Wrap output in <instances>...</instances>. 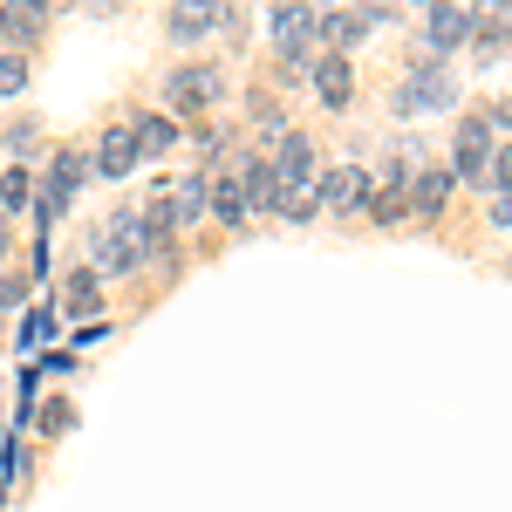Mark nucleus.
<instances>
[{"instance_id":"9b49d317","label":"nucleus","mask_w":512,"mask_h":512,"mask_svg":"<svg viewBox=\"0 0 512 512\" xmlns=\"http://www.w3.org/2000/svg\"><path fill=\"white\" fill-rule=\"evenodd\" d=\"M171 96H178L185 110H205V103L219 96V76H212V69H178V76H171Z\"/></svg>"},{"instance_id":"423d86ee","label":"nucleus","mask_w":512,"mask_h":512,"mask_svg":"<svg viewBox=\"0 0 512 512\" xmlns=\"http://www.w3.org/2000/svg\"><path fill=\"white\" fill-rule=\"evenodd\" d=\"M274 178L287 185V192H308V185H315V144H308V137H280Z\"/></svg>"},{"instance_id":"0eeeda50","label":"nucleus","mask_w":512,"mask_h":512,"mask_svg":"<svg viewBox=\"0 0 512 512\" xmlns=\"http://www.w3.org/2000/svg\"><path fill=\"white\" fill-rule=\"evenodd\" d=\"M321 198H328L335 212H362V205H369V171H355V164L328 171V178H321Z\"/></svg>"},{"instance_id":"6e6552de","label":"nucleus","mask_w":512,"mask_h":512,"mask_svg":"<svg viewBox=\"0 0 512 512\" xmlns=\"http://www.w3.org/2000/svg\"><path fill=\"white\" fill-rule=\"evenodd\" d=\"M308 35H315V14H308V7H274V41H280L287 62L308 55Z\"/></svg>"},{"instance_id":"2eb2a0df","label":"nucleus","mask_w":512,"mask_h":512,"mask_svg":"<svg viewBox=\"0 0 512 512\" xmlns=\"http://www.w3.org/2000/svg\"><path fill=\"white\" fill-rule=\"evenodd\" d=\"M315 28H321V41H328V48H335V55H342V48H355V41H362V21H355V14H315Z\"/></svg>"},{"instance_id":"aec40b11","label":"nucleus","mask_w":512,"mask_h":512,"mask_svg":"<svg viewBox=\"0 0 512 512\" xmlns=\"http://www.w3.org/2000/svg\"><path fill=\"white\" fill-rule=\"evenodd\" d=\"M21 82H28V62L21 55H0V96H14Z\"/></svg>"},{"instance_id":"4be33fe9","label":"nucleus","mask_w":512,"mask_h":512,"mask_svg":"<svg viewBox=\"0 0 512 512\" xmlns=\"http://www.w3.org/2000/svg\"><path fill=\"white\" fill-rule=\"evenodd\" d=\"M492 178H499V185L512 192V151H492Z\"/></svg>"},{"instance_id":"f8f14e48","label":"nucleus","mask_w":512,"mask_h":512,"mask_svg":"<svg viewBox=\"0 0 512 512\" xmlns=\"http://www.w3.org/2000/svg\"><path fill=\"white\" fill-rule=\"evenodd\" d=\"M178 226H192L198 212H205V205H212V185H205V171H185V185H178Z\"/></svg>"},{"instance_id":"7ed1b4c3","label":"nucleus","mask_w":512,"mask_h":512,"mask_svg":"<svg viewBox=\"0 0 512 512\" xmlns=\"http://www.w3.org/2000/svg\"><path fill=\"white\" fill-rule=\"evenodd\" d=\"M458 178L492 185V137H485V117H465V123H458Z\"/></svg>"},{"instance_id":"6ab92c4d","label":"nucleus","mask_w":512,"mask_h":512,"mask_svg":"<svg viewBox=\"0 0 512 512\" xmlns=\"http://www.w3.org/2000/svg\"><path fill=\"white\" fill-rule=\"evenodd\" d=\"M28 198H35V178L28 171H7L0 178V205H28Z\"/></svg>"},{"instance_id":"1a4fd4ad","label":"nucleus","mask_w":512,"mask_h":512,"mask_svg":"<svg viewBox=\"0 0 512 512\" xmlns=\"http://www.w3.org/2000/svg\"><path fill=\"white\" fill-rule=\"evenodd\" d=\"M315 89H321V103H328V110H349V96H355L349 55H321V62H315Z\"/></svg>"},{"instance_id":"412c9836","label":"nucleus","mask_w":512,"mask_h":512,"mask_svg":"<svg viewBox=\"0 0 512 512\" xmlns=\"http://www.w3.org/2000/svg\"><path fill=\"white\" fill-rule=\"evenodd\" d=\"M478 55H485V62L506 55V28H478Z\"/></svg>"},{"instance_id":"20e7f679","label":"nucleus","mask_w":512,"mask_h":512,"mask_svg":"<svg viewBox=\"0 0 512 512\" xmlns=\"http://www.w3.org/2000/svg\"><path fill=\"white\" fill-rule=\"evenodd\" d=\"M137 158H144V151H137V130H130V123H110L103 144H96V178H130Z\"/></svg>"},{"instance_id":"dca6fc26","label":"nucleus","mask_w":512,"mask_h":512,"mask_svg":"<svg viewBox=\"0 0 512 512\" xmlns=\"http://www.w3.org/2000/svg\"><path fill=\"white\" fill-rule=\"evenodd\" d=\"M171 137H178V123H171V117H144V123H137V151H171Z\"/></svg>"},{"instance_id":"f03ea898","label":"nucleus","mask_w":512,"mask_h":512,"mask_svg":"<svg viewBox=\"0 0 512 512\" xmlns=\"http://www.w3.org/2000/svg\"><path fill=\"white\" fill-rule=\"evenodd\" d=\"M451 103H458V76L444 62H417L396 89V117H431V110H451Z\"/></svg>"},{"instance_id":"4468645a","label":"nucleus","mask_w":512,"mask_h":512,"mask_svg":"<svg viewBox=\"0 0 512 512\" xmlns=\"http://www.w3.org/2000/svg\"><path fill=\"white\" fill-rule=\"evenodd\" d=\"M212 219H219V226H239V219H246V192H239V178H219V185H212Z\"/></svg>"},{"instance_id":"f3484780","label":"nucleus","mask_w":512,"mask_h":512,"mask_svg":"<svg viewBox=\"0 0 512 512\" xmlns=\"http://www.w3.org/2000/svg\"><path fill=\"white\" fill-rule=\"evenodd\" d=\"M0 35L35 41V35H41V14H35V7H28V14H21V7H0Z\"/></svg>"},{"instance_id":"9d476101","label":"nucleus","mask_w":512,"mask_h":512,"mask_svg":"<svg viewBox=\"0 0 512 512\" xmlns=\"http://www.w3.org/2000/svg\"><path fill=\"white\" fill-rule=\"evenodd\" d=\"M239 192H246V212H260V205H280V192H274V164L246 158V164H239Z\"/></svg>"},{"instance_id":"f257e3e1","label":"nucleus","mask_w":512,"mask_h":512,"mask_svg":"<svg viewBox=\"0 0 512 512\" xmlns=\"http://www.w3.org/2000/svg\"><path fill=\"white\" fill-rule=\"evenodd\" d=\"M151 253H158V246H151V226H144L137 212H110V219L96 226V267H103V274H137Z\"/></svg>"},{"instance_id":"ddd939ff","label":"nucleus","mask_w":512,"mask_h":512,"mask_svg":"<svg viewBox=\"0 0 512 512\" xmlns=\"http://www.w3.org/2000/svg\"><path fill=\"white\" fill-rule=\"evenodd\" d=\"M451 178H458V171H424V178H417V219H437V212H444Z\"/></svg>"},{"instance_id":"39448f33","label":"nucleus","mask_w":512,"mask_h":512,"mask_svg":"<svg viewBox=\"0 0 512 512\" xmlns=\"http://www.w3.org/2000/svg\"><path fill=\"white\" fill-rule=\"evenodd\" d=\"M424 35H431V48H465V41H478V14L472 7H431Z\"/></svg>"},{"instance_id":"a211bd4d","label":"nucleus","mask_w":512,"mask_h":512,"mask_svg":"<svg viewBox=\"0 0 512 512\" xmlns=\"http://www.w3.org/2000/svg\"><path fill=\"white\" fill-rule=\"evenodd\" d=\"M62 308L89 321V315H96V280H89V274H76V280H69V294H62Z\"/></svg>"}]
</instances>
